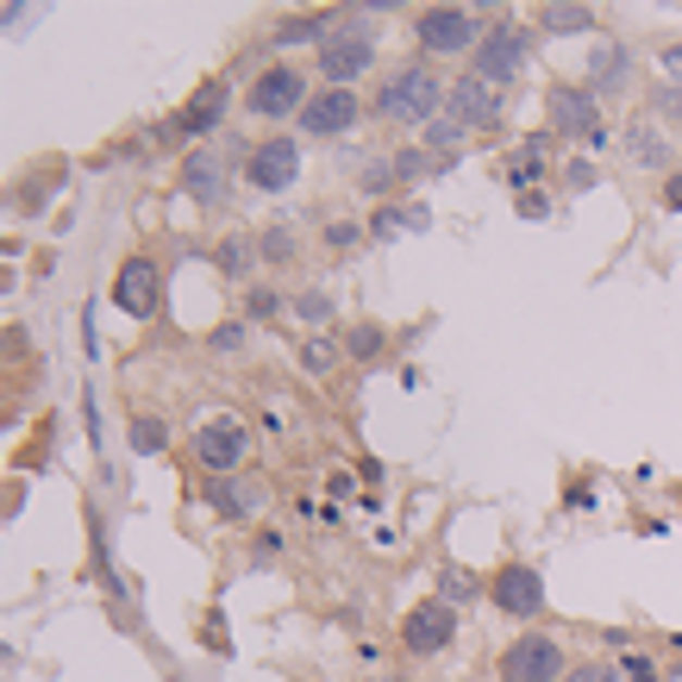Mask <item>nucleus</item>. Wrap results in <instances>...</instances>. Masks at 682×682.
I'll use <instances>...</instances> for the list:
<instances>
[{
    "label": "nucleus",
    "instance_id": "1a4fd4ad",
    "mask_svg": "<svg viewBox=\"0 0 682 682\" xmlns=\"http://www.w3.org/2000/svg\"><path fill=\"white\" fill-rule=\"evenodd\" d=\"M520 70H526V32H520V26H495L488 38H482V51H476V76L501 88V82L520 76Z\"/></svg>",
    "mask_w": 682,
    "mask_h": 682
},
{
    "label": "nucleus",
    "instance_id": "b1692460",
    "mask_svg": "<svg viewBox=\"0 0 682 682\" xmlns=\"http://www.w3.org/2000/svg\"><path fill=\"white\" fill-rule=\"evenodd\" d=\"M332 363H338V345H332V338H307V345H301V370H307V376H326Z\"/></svg>",
    "mask_w": 682,
    "mask_h": 682
},
{
    "label": "nucleus",
    "instance_id": "ea45409f",
    "mask_svg": "<svg viewBox=\"0 0 682 682\" xmlns=\"http://www.w3.org/2000/svg\"><path fill=\"white\" fill-rule=\"evenodd\" d=\"M664 70H670V76L682 82V45H670V51H664Z\"/></svg>",
    "mask_w": 682,
    "mask_h": 682
},
{
    "label": "nucleus",
    "instance_id": "a878e982",
    "mask_svg": "<svg viewBox=\"0 0 682 682\" xmlns=\"http://www.w3.org/2000/svg\"><path fill=\"white\" fill-rule=\"evenodd\" d=\"M220 270H226V276H245V270H251V245H245V238H226V245H220Z\"/></svg>",
    "mask_w": 682,
    "mask_h": 682
},
{
    "label": "nucleus",
    "instance_id": "7ed1b4c3",
    "mask_svg": "<svg viewBox=\"0 0 682 682\" xmlns=\"http://www.w3.org/2000/svg\"><path fill=\"white\" fill-rule=\"evenodd\" d=\"M563 645L545 638V632H526L501 652V682H563Z\"/></svg>",
    "mask_w": 682,
    "mask_h": 682
},
{
    "label": "nucleus",
    "instance_id": "6ab92c4d",
    "mask_svg": "<svg viewBox=\"0 0 682 682\" xmlns=\"http://www.w3.org/2000/svg\"><path fill=\"white\" fill-rule=\"evenodd\" d=\"M588 88H595V95L627 88V51H620V45H595V57H588Z\"/></svg>",
    "mask_w": 682,
    "mask_h": 682
},
{
    "label": "nucleus",
    "instance_id": "f3484780",
    "mask_svg": "<svg viewBox=\"0 0 682 682\" xmlns=\"http://www.w3.org/2000/svg\"><path fill=\"white\" fill-rule=\"evenodd\" d=\"M545 163H551V138L538 132V138H526V145L513 151V163H507V182H513L520 195H532V182L545 176Z\"/></svg>",
    "mask_w": 682,
    "mask_h": 682
},
{
    "label": "nucleus",
    "instance_id": "4468645a",
    "mask_svg": "<svg viewBox=\"0 0 682 682\" xmlns=\"http://www.w3.org/2000/svg\"><path fill=\"white\" fill-rule=\"evenodd\" d=\"M370 38L363 32H351V38H326V51H320V70L332 76V88H345V82H357L363 70H370Z\"/></svg>",
    "mask_w": 682,
    "mask_h": 682
},
{
    "label": "nucleus",
    "instance_id": "c85d7f7f",
    "mask_svg": "<svg viewBox=\"0 0 682 682\" xmlns=\"http://www.w3.org/2000/svg\"><path fill=\"white\" fill-rule=\"evenodd\" d=\"M263 257H270V263H288V257H295V232L276 226L270 238H263Z\"/></svg>",
    "mask_w": 682,
    "mask_h": 682
},
{
    "label": "nucleus",
    "instance_id": "a211bd4d",
    "mask_svg": "<svg viewBox=\"0 0 682 682\" xmlns=\"http://www.w3.org/2000/svg\"><path fill=\"white\" fill-rule=\"evenodd\" d=\"M182 182H188V195H195V201H220V195H226V170H220V157H207V151L188 157Z\"/></svg>",
    "mask_w": 682,
    "mask_h": 682
},
{
    "label": "nucleus",
    "instance_id": "c9c22d12",
    "mask_svg": "<svg viewBox=\"0 0 682 682\" xmlns=\"http://www.w3.org/2000/svg\"><path fill=\"white\" fill-rule=\"evenodd\" d=\"M251 313H257V320H270V313H282V301L270 295V288H257V295H251Z\"/></svg>",
    "mask_w": 682,
    "mask_h": 682
},
{
    "label": "nucleus",
    "instance_id": "f8f14e48",
    "mask_svg": "<svg viewBox=\"0 0 682 682\" xmlns=\"http://www.w3.org/2000/svg\"><path fill=\"white\" fill-rule=\"evenodd\" d=\"M113 301H120V313H132V320H151L157 313V263L151 257H126V263H120Z\"/></svg>",
    "mask_w": 682,
    "mask_h": 682
},
{
    "label": "nucleus",
    "instance_id": "20e7f679",
    "mask_svg": "<svg viewBox=\"0 0 682 682\" xmlns=\"http://www.w3.org/2000/svg\"><path fill=\"white\" fill-rule=\"evenodd\" d=\"M245 107H251L257 120H288V113H307V82H301V70H288V63L263 70V76L251 82Z\"/></svg>",
    "mask_w": 682,
    "mask_h": 682
},
{
    "label": "nucleus",
    "instance_id": "39448f33",
    "mask_svg": "<svg viewBox=\"0 0 682 682\" xmlns=\"http://www.w3.org/2000/svg\"><path fill=\"white\" fill-rule=\"evenodd\" d=\"M488 595H495V613H513V620H538L545 613V576L532 563H501Z\"/></svg>",
    "mask_w": 682,
    "mask_h": 682
},
{
    "label": "nucleus",
    "instance_id": "f704fd0d",
    "mask_svg": "<svg viewBox=\"0 0 682 682\" xmlns=\"http://www.w3.org/2000/svg\"><path fill=\"white\" fill-rule=\"evenodd\" d=\"M326 238H332V251H351V245H357V226H345V220H338V226H326Z\"/></svg>",
    "mask_w": 682,
    "mask_h": 682
},
{
    "label": "nucleus",
    "instance_id": "e433bc0d",
    "mask_svg": "<svg viewBox=\"0 0 682 682\" xmlns=\"http://www.w3.org/2000/svg\"><path fill=\"white\" fill-rule=\"evenodd\" d=\"M520 213H526V220H545V213H551V201H545V195H520Z\"/></svg>",
    "mask_w": 682,
    "mask_h": 682
},
{
    "label": "nucleus",
    "instance_id": "aec40b11",
    "mask_svg": "<svg viewBox=\"0 0 682 682\" xmlns=\"http://www.w3.org/2000/svg\"><path fill=\"white\" fill-rule=\"evenodd\" d=\"M538 26L545 32H595V7H582V0H551V7L538 13Z\"/></svg>",
    "mask_w": 682,
    "mask_h": 682
},
{
    "label": "nucleus",
    "instance_id": "72a5a7b5",
    "mask_svg": "<svg viewBox=\"0 0 682 682\" xmlns=\"http://www.w3.org/2000/svg\"><path fill=\"white\" fill-rule=\"evenodd\" d=\"M657 113H670L682 126V88H657Z\"/></svg>",
    "mask_w": 682,
    "mask_h": 682
},
{
    "label": "nucleus",
    "instance_id": "473e14b6",
    "mask_svg": "<svg viewBox=\"0 0 682 682\" xmlns=\"http://www.w3.org/2000/svg\"><path fill=\"white\" fill-rule=\"evenodd\" d=\"M238 345H245V326H220V332H213V351H220V357L238 351Z\"/></svg>",
    "mask_w": 682,
    "mask_h": 682
},
{
    "label": "nucleus",
    "instance_id": "ddd939ff",
    "mask_svg": "<svg viewBox=\"0 0 682 682\" xmlns=\"http://www.w3.org/2000/svg\"><path fill=\"white\" fill-rule=\"evenodd\" d=\"M357 95L351 88H326V95H313L301 113V132H313V138H338V132H351L357 126Z\"/></svg>",
    "mask_w": 682,
    "mask_h": 682
},
{
    "label": "nucleus",
    "instance_id": "f03ea898",
    "mask_svg": "<svg viewBox=\"0 0 682 682\" xmlns=\"http://www.w3.org/2000/svg\"><path fill=\"white\" fill-rule=\"evenodd\" d=\"M545 113H551V132H563V138H595V145L607 138L588 82H551L545 88Z\"/></svg>",
    "mask_w": 682,
    "mask_h": 682
},
{
    "label": "nucleus",
    "instance_id": "2f4dec72",
    "mask_svg": "<svg viewBox=\"0 0 682 682\" xmlns=\"http://www.w3.org/2000/svg\"><path fill=\"white\" fill-rule=\"evenodd\" d=\"M563 682H620V664H576Z\"/></svg>",
    "mask_w": 682,
    "mask_h": 682
},
{
    "label": "nucleus",
    "instance_id": "2eb2a0df",
    "mask_svg": "<svg viewBox=\"0 0 682 682\" xmlns=\"http://www.w3.org/2000/svg\"><path fill=\"white\" fill-rule=\"evenodd\" d=\"M220 113H226V82H201V95L182 107L176 132H213L220 126Z\"/></svg>",
    "mask_w": 682,
    "mask_h": 682
},
{
    "label": "nucleus",
    "instance_id": "58836bf2",
    "mask_svg": "<svg viewBox=\"0 0 682 682\" xmlns=\"http://www.w3.org/2000/svg\"><path fill=\"white\" fill-rule=\"evenodd\" d=\"M664 207H677V213H682V170L670 176V188H664Z\"/></svg>",
    "mask_w": 682,
    "mask_h": 682
},
{
    "label": "nucleus",
    "instance_id": "c756f323",
    "mask_svg": "<svg viewBox=\"0 0 682 682\" xmlns=\"http://www.w3.org/2000/svg\"><path fill=\"white\" fill-rule=\"evenodd\" d=\"M620 682H664L652 657H620Z\"/></svg>",
    "mask_w": 682,
    "mask_h": 682
},
{
    "label": "nucleus",
    "instance_id": "bb28decb",
    "mask_svg": "<svg viewBox=\"0 0 682 682\" xmlns=\"http://www.w3.org/2000/svg\"><path fill=\"white\" fill-rule=\"evenodd\" d=\"M426 145H432V151H457V145H463V126H457V120H432Z\"/></svg>",
    "mask_w": 682,
    "mask_h": 682
},
{
    "label": "nucleus",
    "instance_id": "393cba45",
    "mask_svg": "<svg viewBox=\"0 0 682 682\" xmlns=\"http://www.w3.org/2000/svg\"><path fill=\"white\" fill-rule=\"evenodd\" d=\"M627 145H632V157H638V163H664V157H670V145H664L657 132H645V126H632Z\"/></svg>",
    "mask_w": 682,
    "mask_h": 682
},
{
    "label": "nucleus",
    "instance_id": "4be33fe9",
    "mask_svg": "<svg viewBox=\"0 0 682 682\" xmlns=\"http://www.w3.org/2000/svg\"><path fill=\"white\" fill-rule=\"evenodd\" d=\"M326 32H332V13H307V20H282L276 45H307V38H326Z\"/></svg>",
    "mask_w": 682,
    "mask_h": 682
},
{
    "label": "nucleus",
    "instance_id": "5701e85b",
    "mask_svg": "<svg viewBox=\"0 0 682 682\" xmlns=\"http://www.w3.org/2000/svg\"><path fill=\"white\" fill-rule=\"evenodd\" d=\"M163 445H170V426L157 413H138L132 420V451H163Z\"/></svg>",
    "mask_w": 682,
    "mask_h": 682
},
{
    "label": "nucleus",
    "instance_id": "dca6fc26",
    "mask_svg": "<svg viewBox=\"0 0 682 682\" xmlns=\"http://www.w3.org/2000/svg\"><path fill=\"white\" fill-rule=\"evenodd\" d=\"M207 501L220 507L226 520H245V513H257V507H263V482H232V476H220L213 488H207Z\"/></svg>",
    "mask_w": 682,
    "mask_h": 682
},
{
    "label": "nucleus",
    "instance_id": "9b49d317",
    "mask_svg": "<svg viewBox=\"0 0 682 682\" xmlns=\"http://www.w3.org/2000/svg\"><path fill=\"white\" fill-rule=\"evenodd\" d=\"M245 426L238 420H213V426L195 432V457H201L213 476H232V470H245Z\"/></svg>",
    "mask_w": 682,
    "mask_h": 682
},
{
    "label": "nucleus",
    "instance_id": "4c0bfd02",
    "mask_svg": "<svg viewBox=\"0 0 682 682\" xmlns=\"http://www.w3.org/2000/svg\"><path fill=\"white\" fill-rule=\"evenodd\" d=\"M395 226H401V220H395V207H388V213H376V226L370 232H376V238H395Z\"/></svg>",
    "mask_w": 682,
    "mask_h": 682
},
{
    "label": "nucleus",
    "instance_id": "9d476101",
    "mask_svg": "<svg viewBox=\"0 0 682 682\" xmlns=\"http://www.w3.org/2000/svg\"><path fill=\"white\" fill-rule=\"evenodd\" d=\"M451 120L463 132H482V126H501V88L482 76H463L451 82Z\"/></svg>",
    "mask_w": 682,
    "mask_h": 682
},
{
    "label": "nucleus",
    "instance_id": "412c9836",
    "mask_svg": "<svg viewBox=\"0 0 682 682\" xmlns=\"http://www.w3.org/2000/svg\"><path fill=\"white\" fill-rule=\"evenodd\" d=\"M476 588H482V582L470 576V570H457V563H445V576H438V602H445V607L476 602Z\"/></svg>",
    "mask_w": 682,
    "mask_h": 682
},
{
    "label": "nucleus",
    "instance_id": "6e6552de",
    "mask_svg": "<svg viewBox=\"0 0 682 682\" xmlns=\"http://www.w3.org/2000/svg\"><path fill=\"white\" fill-rule=\"evenodd\" d=\"M451 638H457V607H445V602L413 607V613H407V627H401V645L413 657H438Z\"/></svg>",
    "mask_w": 682,
    "mask_h": 682
},
{
    "label": "nucleus",
    "instance_id": "7c9ffc66",
    "mask_svg": "<svg viewBox=\"0 0 682 682\" xmlns=\"http://www.w3.org/2000/svg\"><path fill=\"white\" fill-rule=\"evenodd\" d=\"M345 351H351V357H376L382 351V332L376 326H357L351 338H345Z\"/></svg>",
    "mask_w": 682,
    "mask_h": 682
},
{
    "label": "nucleus",
    "instance_id": "0eeeda50",
    "mask_svg": "<svg viewBox=\"0 0 682 682\" xmlns=\"http://www.w3.org/2000/svg\"><path fill=\"white\" fill-rule=\"evenodd\" d=\"M420 45H426L432 57H457L476 45V13L470 7H432V13H420Z\"/></svg>",
    "mask_w": 682,
    "mask_h": 682
},
{
    "label": "nucleus",
    "instance_id": "cd10ccee",
    "mask_svg": "<svg viewBox=\"0 0 682 682\" xmlns=\"http://www.w3.org/2000/svg\"><path fill=\"white\" fill-rule=\"evenodd\" d=\"M295 313H301L307 326H326V320H332V301L313 288V295H301V301H295Z\"/></svg>",
    "mask_w": 682,
    "mask_h": 682
},
{
    "label": "nucleus",
    "instance_id": "423d86ee",
    "mask_svg": "<svg viewBox=\"0 0 682 682\" xmlns=\"http://www.w3.org/2000/svg\"><path fill=\"white\" fill-rule=\"evenodd\" d=\"M301 176V151H295V138H270V145H257L245 157V182L263 188V195H282V188H295Z\"/></svg>",
    "mask_w": 682,
    "mask_h": 682
},
{
    "label": "nucleus",
    "instance_id": "f257e3e1",
    "mask_svg": "<svg viewBox=\"0 0 682 682\" xmlns=\"http://www.w3.org/2000/svg\"><path fill=\"white\" fill-rule=\"evenodd\" d=\"M438 101H451V95L438 88V76H432V70H420V63H413V70H401L395 82H382L376 113H382V120H401V126H420V120L432 126Z\"/></svg>",
    "mask_w": 682,
    "mask_h": 682
}]
</instances>
